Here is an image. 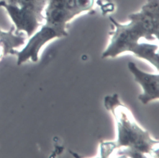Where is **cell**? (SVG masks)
Instances as JSON below:
<instances>
[{
  "instance_id": "6da1fadb",
  "label": "cell",
  "mask_w": 159,
  "mask_h": 158,
  "mask_svg": "<svg viewBox=\"0 0 159 158\" xmlns=\"http://www.w3.org/2000/svg\"><path fill=\"white\" fill-rule=\"evenodd\" d=\"M104 105L114 118L117 137L116 141L101 143V157H108L116 149L117 154L123 157H158V141L152 139L148 131L138 125L130 110L120 102L117 94L106 95Z\"/></svg>"
},
{
  "instance_id": "7a4b0ae2",
  "label": "cell",
  "mask_w": 159,
  "mask_h": 158,
  "mask_svg": "<svg viewBox=\"0 0 159 158\" xmlns=\"http://www.w3.org/2000/svg\"><path fill=\"white\" fill-rule=\"evenodd\" d=\"M127 25H121L114 22L117 30L108 47L102 53V58H114L123 52L130 51L137 57L148 61L158 71V46L139 42L142 37L152 39L153 35H157V18L152 14L146 13L135 17Z\"/></svg>"
},
{
  "instance_id": "3957f363",
  "label": "cell",
  "mask_w": 159,
  "mask_h": 158,
  "mask_svg": "<svg viewBox=\"0 0 159 158\" xmlns=\"http://www.w3.org/2000/svg\"><path fill=\"white\" fill-rule=\"evenodd\" d=\"M66 35L63 27L48 24L43 27L28 41L25 46L20 51H16L17 65H20L29 59L37 62L42 46L48 41L57 37Z\"/></svg>"
},
{
  "instance_id": "277c9868",
  "label": "cell",
  "mask_w": 159,
  "mask_h": 158,
  "mask_svg": "<svg viewBox=\"0 0 159 158\" xmlns=\"http://www.w3.org/2000/svg\"><path fill=\"white\" fill-rule=\"evenodd\" d=\"M129 70L134 76L135 81L142 87L143 92L138 97L144 105L159 98V75L150 74L140 69L134 62L127 64Z\"/></svg>"
},
{
  "instance_id": "5b68a950",
  "label": "cell",
  "mask_w": 159,
  "mask_h": 158,
  "mask_svg": "<svg viewBox=\"0 0 159 158\" xmlns=\"http://www.w3.org/2000/svg\"><path fill=\"white\" fill-rule=\"evenodd\" d=\"M14 27L5 32L0 29V46L3 50L4 56L9 54L14 55L16 48H17L25 43V38L20 35L14 33Z\"/></svg>"
},
{
  "instance_id": "8992f818",
  "label": "cell",
  "mask_w": 159,
  "mask_h": 158,
  "mask_svg": "<svg viewBox=\"0 0 159 158\" xmlns=\"http://www.w3.org/2000/svg\"><path fill=\"white\" fill-rule=\"evenodd\" d=\"M76 4L81 9H86L91 6L92 0H76Z\"/></svg>"
},
{
  "instance_id": "52a82bcc",
  "label": "cell",
  "mask_w": 159,
  "mask_h": 158,
  "mask_svg": "<svg viewBox=\"0 0 159 158\" xmlns=\"http://www.w3.org/2000/svg\"><path fill=\"white\" fill-rule=\"evenodd\" d=\"M65 4V0H52V9H63Z\"/></svg>"
},
{
  "instance_id": "ba28073f",
  "label": "cell",
  "mask_w": 159,
  "mask_h": 158,
  "mask_svg": "<svg viewBox=\"0 0 159 158\" xmlns=\"http://www.w3.org/2000/svg\"><path fill=\"white\" fill-rule=\"evenodd\" d=\"M65 3H66V7L69 9H71L75 6L76 0H66Z\"/></svg>"
},
{
  "instance_id": "9c48e42d",
  "label": "cell",
  "mask_w": 159,
  "mask_h": 158,
  "mask_svg": "<svg viewBox=\"0 0 159 158\" xmlns=\"http://www.w3.org/2000/svg\"><path fill=\"white\" fill-rule=\"evenodd\" d=\"M4 56V53H3V50L2 48L0 46V59Z\"/></svg>"
}]
</instances>
